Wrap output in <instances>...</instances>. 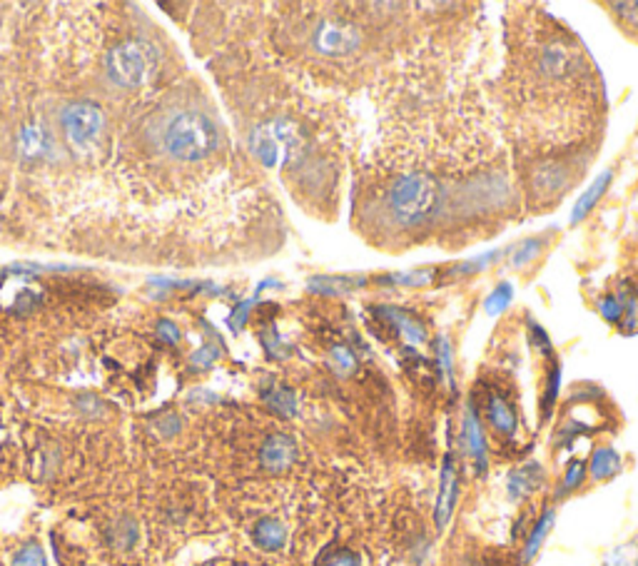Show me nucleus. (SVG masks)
<instances>
[{
  "label": "nucleus",
  "mask_w": 638,
  "mask_h": 566,
  "mask_svg": "<svg viewBox=\"0 0 638 566\" xmlns=\"http://www.w3.org/2000/svg\"><path fill=\"white\" fill-rule=\"evenodd\" d=\"M439 185L427 173H401L387 190V215L401 230H417L437 212Z\"/></svg>",
  "instance_id": "1"
},
{
  "label": "nucleus",
  "mask_w": 638,
  "mask_h": 566,
  "mask_svg": "<svg viewBox=\"0 0 638 566\" xmlns=\"http://www.w3.org/2000/svg\"><path fill=\"white\" fill-rule=\"evenodd\" d=\"M218 127L210 117L197 110L175 113L165 130V145L175 157L195 163L202 160L218 147Z\"/></svg>",
  "instance_id": "2"
},
{
  "label": "nucleus",
  "mask_w": 638,
  "mask_h": 566,
  "mask_svg": "<svg viewBox=\"0 0 638 566\" xmlns=\"http://www.w3.org/2000/svg\"><path fill=\"white\" fill-rule=\"evenodd\" d=\"M155 67V48L143 40H125L107 56V73L117 86L137 87Z\"/></svg>",
  "instance_id": "3"
},
{
  "label": "nucleus",
  "mask_w": 638,
  "mask_h": 566,
  "mask_svg": "<svg viewBox=\"0 0 638 566\" xmlns=\"http://www.w3.org/2000/svg\"><path fill=\"white\" fill-rule=\"evenodd\" d=\"M63 126H66L67 140L76 150H90L103 130V113L96 103H86V100L73 103L63 113Z\"/></svg>",
  "instance_id": "4"
},
{
  "label": "nucleus",
  "mask_w": 638,
  "mask_h": 566,
  "mask_svg": "<svg viewBox=\"0 0 638 566\" xmlns=\"http://www.w3.org/2000/svg\"><path fill=\"white\" fill-rule=\"evenodd\" d=\"M312 45H315L317 53L332 56V58L349 56V53L360 48V30L349 25L347 20L324 18L317 23Z\"/></svg>",
  "instance_id": "5"
},
{
  "label": "nucleus",
  "mask_w": 638,
  "mask_h": 566,
  "mask_svg": "<svg viewBox=\"0 0 638 566\" xmlns=\"http://www.w3.org/2000/svg\"><path fill=\"white\" fill-rule=\"evenodd\" d=\"M289 143H292V133H289V126L282 120L259 127L258 133L252 135V150L269 167H275L282 160V155H287Z\"/></svg>",
  "instance_id": "6"
},
{
  "label": "nucleus",
  "mask_w": 638,
  "mask_h": 566,
  "mask_svg": "<svg viewBox=\"0 0 638 566\" xmlns=\"http://www.w3.org/2000/svg\"><path fill=\"white\" fill-rule=\"evenodd\" d=\"M297 460V444L289 434H269L259 450V464L267 471H285L289 470Z\"/></svg>",
  "instance_id": "7"
},
{
  "label": "nucleus",
  "mask_w": 638,
  "mask_h": 566,
  "mask_svg": "<svg viewBox=\"0 0 638 566\" xmlns=\"http://www.w3.org/2000/svg\"><path fill=\"white\" fill-rule=\"evenodd\" d=\"M454 504H457V464H454V454L449 451L444 457V467H441V481H439V497H437V529H444L449 524V519L454 514Z\"/></svg>",
  "instance_id": "8"
},
{
  "label": "nucleus",
  "mask_w": 638,
  "mask_h": 566,
  "mask_svg": "<svg viewBox=\"0 0 638 566\" xmlns=\"http://www.w3.org/2000/svg\"><path fill=\"white\" fill-rule=\"evenodd\" d=\"M461 437H464L467 454L474 460L477 470L484 471L486 470V437H484V430H481V422H479V414L477 409H474V404H469L467 407Z\"/></svg>",
  "instance_id": "9"
},
{
  "label": "nucleus",
  "mask_w": 638,
  "mask_h": 566,
  "mask_svg": "<svg viewBox=\"0 0 638 566\" xmlns=\"http://www.w3.org/2000/svg\"><path fill=\"white\" fill-rule=\"evenodd\" d=\"M486 419H489V424L494 427L496 432L506 434V437H514L516 427H519L514 407L506 402L501 394H489V399H486Z\"/></svg>",
  "instance_id": "10"
},
{
  "label": "nucleus",
  "mask_w": 638,
  "mask_h": 566,
  "mask_svg": "<svg viewBox=\"0 0 638 566\" xmlns=\"http://www.w3.org/2000/svg\"><path fill=\"white\" fill-rule=\"evenodd\" d=\"M543 470L536 461H529L526 467H519L509 474V497L514 501L526 500L529 494L542 487Z\"/></svg>",
  "instance_id": "11"
},
{
  "label": "nucleus",
  "mask_w": 638,
  "mask_h": 566,
  "mask_svg": "<svg viewBox=\"0 0 638 566\" xmlns=\"http://www.w3.org/2000/svg\"><path fill=\"white\" fill-rule=\"evenodd\" d=\"M252 539L259 549L265 551H279L287 544V529L279 519L265 517L259 519L255 529H252Z\"/></svg>",
  "instance_id": "12"
},
{
  "label": "nucleus",
  "mask_w": 638,
  "mask_h": 566,
  "mask_svg": "<svg viewBox=\"0 0 638 566\" xmlns=\"http://www.w3.org/2000/svg\"><path fill=\"white\" fill-rule=\"evenodd\" d=\"M611 180H613V173L611 170H606V173H601L593 183H591V187L586 192H583L582 197H579V202L573 205V212H572V225H579L582 220H586L589 217V212L596 207V202L603 197V192L609 190Z\"/></svg>",
  "instance_id": "13"
},
{
  "label": "nucleus",
  "mask_w": 638,
  "mask_h": 566,
  "mask_svg": "<svg viewBox=\"0 0 638 566\" xmlns=\"http://www.w3.org/2000/svg\"><path fill=\"white\" fill-rule=\"evenodd\" d=\"M140 539V527L133 517H120L107 529V541L117 551H130Z\"/></svg>",
  "instance_id": "14"
},
{
  "label": "nucleus",
  "mask_w": 638,
  "mask_h": 566,
  "mask_svg": "<svg viewBox=\"0 0 638 566\" xmlns=\"http://www.w3.org/2000/svg\"><path fill=\"white\" fill-rule=\"evenodd\" d=\"M589 470H591V477H593L596 481L616 477V474L621 471L619 451L613 450V447H599V450L591 454Z\"/></svg>",
  "instance_id": "15"
},
{
  "label": "nucleus",
  "mask_w": 638,
  "mask_h": 566,
  "mask_svg": "<svg viewBox=\"0 0 638 566\" xmlns=\"http://www.w3.org/2000/svg\"><path fill=\"white\" fill-rule=\"evenodd\" d=\"M566 187V167L549 163L542 170H536V195H562Z\"/></svg>",
  "instance_id": "16"
},
{
  "label": "nucleus",
  "mask_w": 638,
  "mask_h": 566,
  "mask_svg": "<svg viewBox=\"0 0 638 566\" xmlns=\"http://www.w3.org/2000/svg\"><path fill=\"white\" fill-rule=\"evenodd\" d=\"M384 312H387V319H390L391 325L397 327L407 339H411V342H421V339H427V329H424V325L417 322L410 312H401V309H390V308L384 309Z\"/></svg>",
  "instance_id": "17"
},
{
  "label": "nucleus",
  "mask_w": 638,
  "mask_h": 566,
  "mask_svg": "<svg viewBox=\"0 0 638 566\" xmlns=\"http://www.w3.org/2000/svg\"><path fill=\"white\" fill-rule=\"evenodd\" d=\"M362 278H315L309 279V288L319 292V295H342V292H352L354 288H362Z\"/></svg>",
  "instance_id": "18"
},
{
  "label": "nucleus",
  "mask_w": 638,
  "mask_h": 566,
  "mask_svg": "<svg viewBox=\"0 0 638 566\" xmlns=\"http://www.w3.org/2000/svg\"><path fill=\"white\" fill-rule=\"evenodd\" d=\"M553 524V509H546L542 514V519L536 521V527L532 529V534H529V539H526V547H524V554H522V561L524 564H529L533 557H536V551L542 549L543 539H546V534H549V529H552Z\"/></svg>",
  "instance_id": "19"
},
{
  "label": "nucleus",
  "mask_w": 638,
  "mask_h": 566,
  "mask_svg": "<svg viewBox=\"0 0 638 566\" xmlns=\"http://www.w3.org/2000/svg\"><path fill=\"white\" fill-rule=\"evenodd\" d=\"M621 302H623V325H621V332L623 335H636L638 332V289L636 288H626L619 295Z\"/></svg>",
  "instance_id": "20"
},
{
  "label": "nucleus",
  "mask_w": 638,
  "mask_h": 566,
  "mask_svg": "<svg viewBox=\"0 0 638 566\" xmlns=\"http://www.w3.org/2000/svg\"><path fill=\"white\" fill-rule=\"evenodd\" d=\"M549 238H529V240L519 242L511 250V268H524L532 259H536L546 248Z\"/></svg>",
  "instance_id": "21"
},
{
  "label": "nucleus",
  "mask_w": 638,
  "mask_h": 566,
  "mask_svg": "<svg viewBox=\"0 0 638 566\" xmlns=\"http://www.w3.org/2000/svg\"><path fill=\"white\" fill-rule=\"evenodd\" d=\"M511 299H514V285L511 282H501V285H496L494 292H489V298L484 302V312L489 317L501 315V312L509 309Z\"/></svg>",
  "instance_id": "22"
},
{
  "label": "nucleus",
  "mask_w": 638,
  "mask_h": 566,
  "mask_svg": "<svg viewBox=\"0 0 638 566\" xmlns=\"http://www.w3.org/2000/svg\"><path fill=\"white\" fill-rule=\"evenodd\" d=\"M265 402L272 412L282 414V417H292V414L297 412L295 392H292V389H287V387H277V389H272V392H267Z\"/></svg>",
  "instance_id": "23"
},
{
  "label": "nucleus",
  "mask_w": 638,
  "mask_h": 566,
  "mask_svg": "<svg viewBox=\"0 0 638 566\" xmlns=\"http://www.w3.org/2000/svg\"><path fill=\"white\" fill-rule=\"evenodd\" d=\"M315 566H362V559L357 551L347 547L327 549L322 557L317 559Z\"/></svg>",
  "instance_id": "24"
},
{
  "label": "nucleus",
  "mask_w": 638,
  "mask_h": 566,
  "mask_svg": "<svg viewBox=\"0 0 638 566\" xmlns=\"http://www.w3.org/2000/svg\"><path fill=\"white\" fill-rule=\"evenodd\" d=\"M559 389H562V367L553 362L552 365V372H549V379H546V392H543V419L552 414L553 404H556V399H559Z\"/></svg>",
  "instance_id": "25"
},
{
  "label": "nucleus",
  "mask_w": 638,
  "mask_h": 566,
  "mask_svg": "<svg viewBox=\"0 0 638 566\" xmlns=\"http://www.w3.org/2000/svg\"><path fill=\"white\" fill-rule=\"evenodd\" d=\"M13 566H48V559H46V551L40 549V544L28 541V544H23L18 554L13 557Z\"/></svg>",
  "instance_id": "26"
},
{
  "label": "nucleus",
  "mask_w": 638,
  "mask_h": 566,
  "mask_svg": "<svg viewBox=\"0 0 638 566\" xmlns=\"http://www.w3.org/2000/svg\"><path fill=\"white\" fill-rule=\"evenodd\" d=\"M583 481H586V461H582V460L569 461V467H566V474H563L562 494H569V491L579 490Z\"/></svg>",
  "instance_id": "27"
},
{
  "label": "nucleus",
  "mask_w": 638,
  "mask_h": 566,
  "mask_svg": "<svg viewBox=\"0 0 638 566\" xmlns=\"http://www.w3.org/2000/svg\"><path fill=\"white\" fill-rule=\"evenodd\" d=\"M599 312L606 322L619 325L621 317H623V302H621L619 295H606V298L599 299Z\"/></svg>",
  "instance_id": "28"
},
{
  "label": "nucleus",
  "mask_w": 638,
  "mask_h": 566,
  "mask_svg": "<svg viewBox=\"0 0 638 566\" xmlns=\"http://www.w3.org/2000/svg\"><path fill=\"white\" fill-rule=\"evenodd\" d=\"M329 357H332V367L339 372V375H349V372H354V367H357V359H354L349 347L337 345Z\"/></svg>",
  "instance_id": "29"
},
{
  "label": "nucleus",
  "mask_w": 638,
  "mask_h": 566,
  "mask_svg": "<svg viewBox=\"0 0 638 566\" xmlns=\"http://www.w3.org/2000/svg\"><path fill=\"white\" fill-rule=\"evenodd\" d=\"M155 430H157V434L160 437H175V434L180 432V417L175 412H165V414H160V419L155 422Z\"/></svg>",
  "instance_id": "30"
},
{
  "label": "nucleus",
  "mask_w": 638,
  "mask_h": 566,
  "mask_svg": "<svg viewBox=\"0 0 638 566\" xmlns=\"http://www.w3.org/2000/svg\"><path fill=\"white\" fill-rule=\"evenodd\" d=\"M431 279H434V272H431V269H417V272L397 275V278H391V282H401V285H429Z\"/></svg>",
  "instance_id": "31"
},
{
  "label": "nucleus",
  "mask_w": 638,
  "mask_h": 566,
  "mask_svg": "<svg viewBox=\"0 0 638 566\" xmlns=\"http://www.w3.org/2000/svg\"><path fill=\"white\" fill-rule=\"evenodd\" d=\"M437 357H439V367H441V372L449 375V379H451V347H449V342L444 339V337H439L437 339Z\"/></svg>",
  "instance_id": "32"
},
{
  "label": "nucleus",
  "mask_w": 638,
  "mask_h": 566,
  "mask_svg": "<svg viewBox=\"0 0 638 566\" xmlns=\"http://www.w3.org/2000/svg\"><path fill=\"white\" fill-rule=\"evenodd\" d=\"M218 355H219V349H218V347H212V345L202 347L200 352H197V355L192 357V365L210 367L212 362H215V359H218Z\"/></svg>",
  "instance_id": "33"
},
{
  "label": "nucleus",
  "mask_w": 638,
  "mask_h": 566,
  "mask_svg": "<svg viewBox=\"0 0 638 566\" xmlns=\"http://www.w3.org/2000/svg\"><path fill=\"white\" fill-rule=\"evenodd\" d=\"M157 332H160L162 339H165V342H170V345H175V342L180 339V332H177V327L172 325L170 319H160V325H157Z\"/></svg>",
  "instance_id": "34"
},
{
  "label": "nucleus",
  "mask_w": 638,
  "mask_h": 566,
  "mask_svg": "<svg viewBox=\"0 0 638 566\" xmlns=\"http://www.w3.org/2000/svg\"><path fill=\"white\" fill-rule=\"evenodd\" d=\"M77 407H80V409H90L93 414L100 412V404H97V399H93V397H83V399L77 402Z\"/></svg>",
  "instance_id": "35"
}]
</instances>
